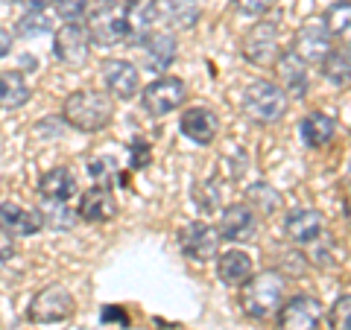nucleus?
I'll list each match as a JSON object with an SVG mask.
<instances>
[{"label": "nucleus", "mask_w": 351, "mask_h": 330, "mask_svg": "<svg viewBox=\"0 0 351 330\" xmlns=\"http://www.w3.org/2000/svg\"><path fill=\"white\" fill-rule=\"evenodd\" d=\"M62 117L64 123L80 131H103L114 117V103L108 94L85 88V91L68 94V100L62 105Z\"/></svg>", "instance_id": "nucleus-1"}, {"label": "nucleus", "mask_w": 351, "mask_h": 330, "mask_svg": "<svg viewBox=\"0 0 351 330\" xmlns=\"http://www.w3.org/2000/svg\"><path fill=\"white\" fill-rule=\"evenodd\" d=\"M284 301V275L276 269L249 275V281L240 290V307L252 318H269L278 313V307Z\"/></svg>", "instance_id": "nucleus-2"}, {"label": "nucleus", "mask_w": 351, "mask_h": 330, "mask_svg": "<svg viewBox=\"0 0 351 330\" xmlns=\"http://www.w3.org/2000/svg\"><path fill=\"white\" fill-rule=\"evenodd\" d=\"M287 105H290V97L281 91V85L269 79L252 82L243 91V112L252 123H261V126L278 123L287 114Z\"/></svg>", "instance_id": "nucleus-3"}, {"label": "nucleus", "mask_w": 351, "mask_h": 330, "mask_svg": "<svg viewBox=\"0 0 351 330\" xmlns=\"http://www.w3.org/2000/svg\"><path fill=\"white\" fill-rule=\"evenodd\" d=\"M73 295L62 287V283H50L41 292L32 295V301L27 307V318L32 325H53V322H64L73 313Z\"/></svg>", "instance_id": "nucleus-4"}, {"label": "nucleus", "mask_w": 351, "mask_h": 330, "mask_svg": "<svg viewBox=\"0 0 351 330\" xmlns=\"http://www.w3.org/2000/svg\"><path fill=\"white\" fill-rule=\"evenodd\" d=\"M184 97H188V85H184L179 76H158L156 82H149L144 91H141V105L144 112L152 114V117H164L176 112Z\"/></svg>", "instance_id": "nucleus-5"}, {"label": "nucleus", "mask_w": 351, "mask_h": 330, "mask_svg": "<svg viewBox=\"0 0 351 330\" xmlns=\"http://www.w3.org/2000/svg\"><path fill=\"white\" fill-rule=\"evenodd\" d=\"M278 327L281 330H316L322 322V304L316 295L295 292L284 299L278 307Z\"/></svg>", "instance_id": "nucleus-6"}, {"label": "nucleus", "mask_w": 351, "mask_h": 330, "mask_svg": "<svg viewBox=\"0 0 351 330\" xmlns=\"http://www.w3.org/2000/svg\"><path fill=\"white\" fill-rule=\"evenodd\" d=\"M243 56H246V62L258 64V68L276 64L278 56H281V38H278L276 24L261 21V24L252 27L246 32V38H243Z\"/></svg>", "instance_id": "nucleus-7"}, {"label": "nucleus", "mask_w": 351, "mask_h": 330, "mask_svg": "<svg viewBox=\"0 0 351 330\" xmlns=\"http://www.w3.org/2000/svg\"><path fill=\"white\" fill-rule=\"evenodd\" d=\"M91 29H88L85 24H76V21H71V24L59 27L56 32V41H53V56H56L59 62L71 64V68H80V64L88 62V53H91Z\"/></svg>", "instance_id": "nucleus-8"}, {"label": "nucleus", "mask_w": 351, "mask_h": 330, "mask_svg": "<svg viewBox=\"0 0 351 330\" xmlns=\"http://www.w3.org/2000/svg\"><path fill=\"white\" fill-rule=\"evenodd\" d=\"M126 6L120 3H108L91 18V24H88V29H91V41L103 44V47H114V44H126L129 38V29H126Z\"/></svg>", "instance_id": "nucleus-9"}, {"label": "nucleus", "mask_w": 351, "mask_h": 330, "mask_svg": "<svg viewBox=\"0 0 351 330\" xmlns=\"http://www.w3.org/2000/svg\"><path fill=\"white\" fill-rule=\"evenodd\" d=\"M179 246L184 251V257L193 263H208L217 257L219 251V231L208 223H191L182 228Z\"/></svg>", "instance_id": "nucleus-10"}, {"label": "nucleus", "mask_w": 351, "mask_h": 330, "mask_svg": "<svg viewBox=\"0 0 351 330\" xmlns=\"http://www.w3.org/2000/svg\"><path fill=\"white\" fill-rule=\"evenodd\" d=\"M331 32L325 29L322 21H307L304 27H299L293 38V53L299 56L304 64H316L328 56V50H331Z\"/></svg>", "instance_id": "nucleus-11"}, {"label": "nucleus", "mask_w": 351, "mask_h": 330, "mask_svg": "<svg viewBox=\"0 0 351 330\" xmlns=\"http://www.w3.org/2000/svg\"><path fill=\"white\" fill-rule=\"evenodd\" d=\"M217 231L223 240H228V243H246V240H252L258 231V216L246 202L228 205V207H223Z\"/></svg>", "instance_id": "nucleus-12"}, {"label": "nucleus", "mask_w": 351, "mask_h": 330, "mask_svg": "<svg viewBox=\"0 0 351 330\" xmlns=\"http://www.w3.org/2000/svg\"><path fill=\"white\" fill-rule=\"evenodd\" d=\"M179 131L196 147H211L219 135V117L205 105H193L179 117Z\"/></svg>", "instance_id": "nucleus-13"}, {"label": "nucleus", "mask_w": 351, "mask_h": 330, "mask_svg": "<svg viewBox=\"0 0 351 330\" xmlns=\"http://www.w3.org/2000/svg\"><path fill=\"white\" fill-rule=\"evenodd\" d=\"M103 79H106V88L112 91L120 100H132L138 91H141V73L132 62L126 59H106L103 62Z\"/></svg>", "instance_id": "nucleus-14"}, {"label": "nucleus", "mask_w": 351, "mask_h": 330, "mask_svg": "<svg viewBox=\"0 0 351 330\" xmlns=\"http://www.w3.org/2000/svg\"><path fill=\"white\" fill-rule=\"evenodd\" d=\"M322 225H325V219L313 207H295V211H287V216H284V234L299 246L316 243L322 237Z\"/></svg>", "instance_id": "nucleus-15"}, {"label": "nucleus", "mask_w": 351, "mask_h": 330, "mask_svg": "<svg viewBox=\"0 0 351 330\" xmlns=\"http://www.w3.org/2000/svg\"><path fill=\"white\" fill-rule=\"evenodd\" d=\"M44 228L41 211H27L15 202L0 205V234L6 237H32Z\"/></svg>", "instance_id": "nucleus-16"}, {"label": "nucleus", "mask_w": 351, "mask_h": 330, "mask_svg": "<svg viewBox=\"0 0 351 330\" xmlns=\"http://www.w3.org/2000/svg\"><path fill=\"white\" fill-rule=\"evenodd\" d=\"M80 219L85 223H108V219L117 216V199L114 193L108 190V184H97V187H88L80 199Z\"/></svg>", "instance_id": "nucleus-17"}, {"label": "nucleus", "mask_w": 351, "mask_h": 330, "mask_svg": "<svg viewBox=\"0 0 351 330\" xmlns=\"http://www.w3.org/2000/svg\"><path fill=\"white\" fill-rule=\"evenodd\" d=\"M126 29H129V44H144L147 41V36L152 32V27H156V21H158V15H156V3L152 0H129L126 3Z\"/></svg>", "instance_id": "nucleus-18"}, {"label": "nucleus", "mask_w": 351, "mask_h": 330, "mask_svg": "<svg viewBox=\"0 0 351 330\" xmlns=\"http://www.w3.org/2000/svg\"><path fill=\"white\" fill-rule=\"evenodd\" d=\"M156 15L173 29H193L199 24V3L196 0H152Z\"/></svg>", "instance_id": "nucleus-19"}, {"label": "nucleus", "mask_w": 351, "mask_h": 330, "mask_svg": "<svg viewBox=\"0 0 351 330\" xmlns=\"http://www.w3.org/2000/svg\"><path fill=\"white\" fill-rule=\"evenodd\" d=\"M252 269H255V263L240 249H228L223 255H217V278L223 281L226 287H243Z\"/></svg>", "instance_id": "nucleus-20"}, {"label": "nucleus", "mask_w": 351, "mask_h": 330, "mask_svg": "<svg viewBox=\"0 0 351 330\" xmlns=\"http://www.w3.org/2000/svg\"><path fill=\"white\" fill-rule=\"evenodd\" d=\"M276 68H278L281 91L287 94V97L293 94L295 100H302V97L307 94V71H304V62L295 56L293 50H287V53H281V56H278Z\"/></svg>", "instance_id": "nucleus-21"}, {"label": "nucleus", "mask_w": 351, "mask_h": 330, "mask_svg": "<svg viewBox=\"0 0 351 330\" xmlns=\"http://www.w3.org/2000/svg\"><path fill=\"white\" fill-rule=\"evenodd\" d=\"M38 193H41V199H47V202H68L71 196L76 193L73 173L68 167L47 170L41 175V181H38Z\"/></svg>", "instance_id": "nucleus-22"}, {"label": "nucleus", "mask_w": 351, "mask_h": 330, "mask_svg": "<svg viewBox=\"0 0 351 330\" xmlns=\"http://www.w3.org/2000/svg\"><path fill=\"white\" fill-rule=\"evenodd\" d=\"M302 140L307 147H313V149H322L328 147L334 140V131H337V123H334V117H328L325 112H311L304 120H302Z\"/></svg>", "instance_id": "nucleus-23"}, {"label": "nucleus", "mask_w": 351, "mask_h": 330, "mask_svg": "<svg viewBox=\"0 0 351 330\" xmlns=\"http://www.w3.org/2000/svg\"><path fill=\"white\" fill-rule=\"evenodd\" d=\"M319 68H322V76L334 88H346L351 82V50L346 44L343 47H331L328 56L319 62Z\"/></svg>", "instance_id": "nucleus-24"}, {"label": "nucleus", "mask_w": 351, "mask_h": 330, "mask_svg": "<svg viewBox=\"0 0 351 330\" xmlns=\"http://www.w3.org/2000/svg\"><path fill=\"white\" fill-rule=\"evenodd\" d=\"M141 47L147 50V62L152 64V68L167 71L173 64V59H176V47H179V44H176V38L170 36V32H149Z\"/></svg>", "instance_id": "nucleus-25"}, {"label": "nucleus", "mask_w": 351, "mask_h": 330, "mask_svg": "<svg viewBox=\"0 0 351 330\" xmlns=\"http://www.w3.org/2000/svg\"><path fill=\"white\" fill-rule=\"evenodd\" d=\"M29 100V85L18 71L0 73V108H21Z\"/></svg>", "instance_id": "nucleus-26"}, {"label": "nucleus", "mask_w": 351, "mask_h": 330, "mask_svg": "<svg viewBox=\"0 0 351 330\" xmlns=\"http://www.w3.org/2000/svg\"><path fill=\"white\" fill-rule=\"evenodd\" d=\"M246 205H249L255 214L272 216L276 211H281L284 199H281V193L276 190V187L258 181V184H249V187H246Z\"/></svg>", "instance_id": "nucleus-27"}, {"label": "nucleus", "mask_w": 351, "mask_h": 330, "mask_svg": "<svg viewBox=\"0 0 351 330\" xmlns=\"http://www.w3.org/2000/svg\"><path fill=\"white\" fill-rule=\"evenodd\" d=\"M322 24H325L328 32H331V38L351 44V3L348 0H339V3H334L331 9H328V12L322 15Z\"/></svg>", "instance_id": "nucleus-28"}, {"label": "nucleus", "mask_w": 351, "mask_h": 330, "mask_svg": "<svg viewBox=\"0 0 351 330\" xmlns=\"http://www.w3.org/2000/svg\"><path fill=\"white\" fill-rule=\"evenodd\" d=\"M193 202L199 205L202 214H217L219 205H223V187H219L217 179H208L202 184L193 187Z\"/></svg>", "instance_id": "nucleus-29"}, {"label": "nucleus", "mask_w": 351, "mask_h": 330, "mask_svg": "<svg viewBox=\"0 0 351 330\" xmlns=\"http://www.w3.org/2000/svg\"><path fill=\"white\" fill-rule=\"evenodd\" d=\"M38 211H41L44 225L47 228H73L76 216H80V214H73L64 202H47V199H44V205L38 207Z\"/></svg>", "instance_id": "nucleus-30"}, {"label": "nucleus", "mask_w": 351, "mask_h": 330, "mask_svg": "<svg viewBox=\"0 0 351 330\" xmlns=\"http://www.w3.org/2000/svg\"><path fill=\"white\" fill-rule=\"evenodd\" d=\"M328 325H331V330H351V295H339L331 304Z\"/></svg>", "instance_id": "nucleus-31"}, {"label": "nucleus", "mask_w": 351, "mask_h": 330, "mask_svg": "<svg viewBox=\"0 0 351 330\" xmlns=\"http://www.w3.org/2000/svg\"><path fill=\"white\" fill-rule=\"evenodd\" d=\"M53 6H56V15L62 21H82V15L88 12V0H53Z\"/></svg>", "instance_id": "nucleus-32"}, {"label": "nucleus", "mask_w": 351, "mask_h": 330, "mask_svg": "<svg viewBox=\"0 0 351 330\" xmlns=\"http://www.w3.org/2000/svg\"><path fill=\"white\" fill-rule=\"evenodd\" d=\"M50 29V24H47V18H44V12H27L24 18L18 21V32L21 36H41V32H47Z\"/></svg>", "instance_id": "nucleus-33"}, {"label": "nucleus", "mask_w": 351, "mask_h": 330, "mask_svg": "<svg viewBox=\"0 0 351 330\" xmlns=\"http://www.w3.org/2000/svg\"><path fill=\"white\" fill-rule=\"evenodd\" d=\"M129 155H132V167H147L149 161V144L144 138H135L129 144Z\"/></svg>", "instance_id": "nucleus-34"}, {"label": "nucleus", "mask_w": 351, "mask_h": 330, "mask_svg": "<svg viewBox=\"0 0 351 330\" xmlns=\"http://www.w3.org/2000/svg\"><path fill=\"white\" fill-rule=\"evenodd\" d=\"M234 3L240 12H246V15H263V12H269L276 0H234Z\"/></svg>", "instance_id": "nucleus-35"}, {"label": "nucleus", "mask_w": 351, "mask_h": 330, "mask_svg": "<svg viewBox=\"0 0 351 330\" xmlns=\"http://www.w3.org/2000/svg\"><path fill=\"white\" fill-rule=\"evenodd\" d=\"M112 164H114L112 158H106V161H103V158H97V161H91V167H88V170H91L94 179H100V181H103V179H108V173H112Z\"/></svg>", "instance_id": "nucleus-36"}, {"label": "nucleus", "mask_w": 351, "mask_h": 330, "mask_svg": "<svg viewBox=\"0 0 351 330\" xmlns=\"http://www.w3.org/2000/svg\"><path fill=\"white\" fill-rule=\"evenodd\" d=\"M100 318H103V322H120V325L129 322V316L120 310V307H106V310L100 313Z\"/></svg>", "instance_id": "nucleus-37"}, {"label": "nucleus", "mask_w": 351, "mask_h": 330, "mask_svg": "<svg viewBox=\"0 0 351 330\" xmlns=\"http://www.w3.org/2000/svg\"><path fill=\"white\" fill-rule=\"evenodd\" d=\"M9 50H12V36H9V32L0 27V59L9 56Z\"/></svg>", "instance_id": "nucleus-38"}, {"label": "nucleus", "mask_w": 351, "mask_h": 330, "mask_svg": "<svg viewBox=\"0 0 351 330\" xmlns=\"http://www.w3.org/2000/svg\"><path fill=\"white\" fill-rule=\"evenodd\" d=\"M21 3L27 6V12H44V9H47L53 0H21Z\"/></svg>", "instance_id": "nucleus-39"}, {"label": "nucleus", "mask_w": 351, "mask_h": 330, "mask_svg": "<svg viewBox=\"0 0 351 330\" xmlns=\"http://www.w3.org/2000/svg\"><path fill=\"white\" fill-rule=\"evenodd\" d=\"M346 214H348V219H351V193H348V202H346Z\"/></svg>", "instance_id": "nucleus-40"}, {"label": "nucleus", "mask_w": 351, "mask_h": 330, "mask_svg": "<svg viewBox=\"0 0 351 330\" xmlns=\"http://www.w3.org/2000/svg\"><path fill=\"white\" fill-rule=\"evenodd\" d=\"M108 3H120V6H126V3H129V0H108Z\"/></svg>", "instance_id": "nucleus-41"}, {"label": "nucleus", "mask_w": 351, "mask_h": 330, "mask_svg": "<svg viewBox=\"0 0 351 330\" xmlns=\"http://www.w3.org/2000/svg\"><path fill=\"white\" fill-rule=\"evenodd\" d=\"M9 3H21V0H9Z\"/></svg>", "instance_id": "nucleus-42"}]
</instances>
